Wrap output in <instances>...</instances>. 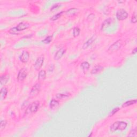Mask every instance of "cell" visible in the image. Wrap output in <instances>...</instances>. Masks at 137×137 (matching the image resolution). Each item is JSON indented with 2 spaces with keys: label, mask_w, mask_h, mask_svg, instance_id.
<instances>
[{
  "label": "cell",
  "mask_w": 137,
  "mask_h": 137,
  "mask_svg": "<svg viewBox=\"0 0 137 137\" xmlns=\"http://www.w3.org/2000/svg\"><path fill=\"white\" fill-rule=\"evenodd\" d=\"M114 23V20L112 18H108L104 20L101 25V30H104L111 26Z\"/></svg>",
  "instance_id": "obj_9"
},
{
  "label": "cell",
  "mask_w": 137,
  "mask_h": 137,
  "mask_svg": "<svg viewBox=\"0 0 137 137\" xmlns=\"http://www.w3.org/2000/svg\"><path fill=\"white\" fill-rule=\"evenodd\" d=\"M80 30L79 28L76 27L73 29V35L74 37H77L80 34Z\"/></svg>",
  "instance_id": "obj_23"
},
{
  "label": "cell",
  "mask_w": 137,
  "mask_h": 137,
  "mask_svg": "<svg viewBox=\"0 0 137 137\" xmlns=\"http://www.w3.org/2000/svg\"><path fill=\"white\" fill-rule=\"evenodd\" d=\"M136 129L135 128V129H133V130H132L130 132V133L129 134V136H136L137 135V134H136Z\"/></svg>",
  "instance_id": "obj_26"
},
{
  "label": "cell",
  "mask_w": 137,
  "mask_h": 137,
  "mask_svg": "<svg viewBox=\"0 0 137 137\" xmlns=\"http://www.w3.org/2000/svg\"><path fill=\"white\" fill-rule=\"evenodd\" d=\"M120 110V108H118V107H117V108H115V109H114L113 110H112V111L111 112H110V113L109 114V117H111V116H113V115H115V114L118 111V110Z\"/></svg>",
  "instance_id": "obj_28"
},
{
  "label": "cell",
  "mask_w": 137,
  "mask_h": 137,
  "mask_svg": "<svg viewBox=\"0 0 137 137\" xmlns=\"http://www.w3.org/2000/svg\"><path fill=\"white\" fill-rule=\"evenodd\" d=\"M41 90V84L40 83L35 84L32 87L30 93V96L31 98L36 96L39 93Z\"/></svg>",
  "instance_id": "obj_4"
},
{
  "label": "cell",
  "mask_w": 137,
  "mask_h": 137,
  "mask_svg": "<svg viewBox=\"0 0 137 137\" xmlns=\"http://www.w3.org/2000/svg\"><path fill=\"white\" fill-rule=\"evenodd\" d=\"M52 37L50 35V36H48L47 37H46L45 39L42 40V42L46 43V44H48L50 43V42L52 41Z\"/></svg>",
  "instance_id": "obj_25"
},
{
  "label": "cell",
  "mask_w": 137,
  "mask_h": 137,
  "mask_svg": "<svg viewBox=\"0 0 137 137\" xmlns=\"http://www.w3.org/2000/svg\"><path fill=\"white\" fill-rule=\"evenodd\" d=\"M59 105H60V103H59V101L55 100V99L51 100V101H50V104H49L50 107L51 109L56 108H57L59 107Z\"/></svg>",
  "instance_id": "obj_18"
},
{
  "label": "cell",
  "mask_w": 137,
  "mask_h": 137,
  "mask_svg": "<svg viewBox=\"0 0 137 137\" xmlns=\"http://www.w3.org/2000/svg\"><path fill=\"white\" fill-rule=\"evenodd\" d=\"M131 21V23H133V24H135L136 23V15L135 12H134L133 16H132Z\"/></svg>",
  "instance_id": "obj_29"
},
{
  "label": "cell",
  "mask_w": 137,
  "mask_h": 137,
  "mask_svg": "<svg viewBox=\"0 0 137 137\" xmlns=\"http://www.w3.org/2000/svg\"><path fill=\"white\" fill-rule=\"evenodd\" d=\"M7 124V122L6 120H1L0 122V131H3Z\"/></svg>",
  "instance_id": "obj_24"
},
{
  "label": "cell",
  "mask_w": 137,
  "mask_h": 137,
  "mask_svg": "<svg viewBox=\"0 0 137 137\" xmlns=\"http://www.w3.org/2000/svg\"><path fill=\"white\" fill-rule=\"evenodd\" d=\"M136 103V100H130V101H127L125 103H124L122 105L123 107H128V106H130L131 105L134 104Z\"/></svg>",
  "instance_id": "obj_21"
},
{
  "label": "cell",
  "mask_w": 137,
  "mask_h": 137,
  "mask_svg": "<svg viewBox=\"0 0 137 137\" xmlns=\"http://www.w3.org/2000/svg\"><path fill=\"white\" fill-rule=\"evenodd\" d=\"M103 67L101 66L100 65H96L95 67H94L93 69L91 71V73L92 74H98L100 72H101L103 70Z\"/></svg>",
  "instance_id": "obj_15"
},
{
  "label": "cell",
  "mask_w": 137,
  "mask_h": 137,
  "mask_svg": "<svg viewBox=\"0 0 137 137\" xmlns=\"http://www.w3.org/2000/svg\"><path fill=\"white\" fill-rule=\"evenodd\" d=\"M70 96L69 94H64V93H58L56 95V98L58 99L63 100L69 98Z\"/></svg>",
  "instance_id": "obj_20"
},
{
  "label": "cell",
  "mask_w": 137,
  "mask_h": 137,
  "mask_svg": "<svg viewBox=\"0 0 137 137\" xmlns=\"http://www.w3.org/2000/svg\"><path fill=\"white\" fill-rule=\"evenodd\" d=\"M28 75V71L25 68L21 69L18 72L17 76L18 80L19 81H23L25 80V79L27 77Z\"/></svg>",
  "instance_id": "obj_7"
},
{
  "label": "cell",
  "mask_w": 137,
  "mask_h": 137,
  "mask_svg": "<svg viewBox=\"0 0 137 137\" xmlns=\"http://www.w3.org/2000/svg\"><path fill=\"white\" fill-rule=\"evenodd\" d=\"M30 59V54L27 51H23L21 55L19 56L20 61L24 63H27Z\"/></svg>",
  "instance_id": "obj_10"
},
{
  "label": "cell",
  "mask_w": 137,
  "mask_h": 137,
  "mask_svg": "<svg viewBox=\"0 0 137 137\" xmlns=\"http://www.w3.org/2000/svg\"><path fill=\"white\" fill-rule=\"evenodd\" d=\"M65 51L66 50L64 49H63V48H62V49H60V50H59L55 54L54 59L56 61H58L60 59H61L62 57H63V55L65 54Z\"/></svg>",
  "instance_id": "obj_13"
},
{
  "label": "cell",
  "mask_w": 137,
  "mask_h": 137,
  "mask_svg": "<svg viewBox=\"0 0 137 137\" xmlns=\"http://www.w3.org/2000/svg\"><path fill=\"white\" fill-rule=\"evenodd\" d=\"M96 39V35H93V36L91 38L88 39V40L84 44V45L83 46V49H87V48H88L90 46H91L92 45L93 43L95 41Z\"/></svg>",
  "instance_id": "obj_11"
},
{
  "label": "cell",
  "mask_w": 137,
  "mask_h": 137,
  "mask_svg": "<svg viewBox=\"0 0 137 137\" xmlns=\"http://www.w3.org/2000/svg\"><path fill=\"white\" fill-rule=\"evenodd\" d=\"M63 12H64L63 11H62L61 12L58 13V14H57L54 15L51 18L50 20H52V21H55V20H56L57 19H59L62 16V15Z\"/></svg>",
  "instance_id": "obj_22"
},
{
  "label": "cell",
  "mask_w": 137,
  "mask_h": 137,
  "mask_svg": "<svg viewBox=\"0 0 137 137\" xmlns=\"http://www.w3.org/2000/svg\"><path fill=\"white\" fill-rule=\"evenodd\" d=\"M30 27V24L26 22H21L16 27L11 28L9 33L13 34H18V32L22 31L26 29H28Z\"/></svg>",
  "instance_id": "obj_2"
},
{
  "label": "cell",
  "mask_w": 137,
  "mask_h": 137,
  "mask_svg": "<svg viewBox=\"0 0 137 137\" xmlns=\"http://www.w3.org/2000/svg\"><path fill=\"white\" fill-rule=\"evenodd\" d=\"M8 94V89L6 87H2L1 89V93H0V100L1 101L4 100L6 98Z\"/></svg>",
  "instance_id": "obj_14"
},
{
  "label": "cell",
  "mask_w": 137,
  "mask_h": 137,
  "mask_svg": "<svg viewBox=\"0 0 137 137\" xmlns=\"http://www.w3.org/2000/svg\"><path fill=\"white\" fill-rule=\"evenodd\" d=\"M136 53V48H135L134 49L132 50V54H135Z\"/></svg>",
  "instance_id": "obj_30"
},
{
  "label": "cell",
  "mask_w": 137,
  "mask_h": 137,
  "mask_svg": "<svg viewBox=\"0 0 137 137\" xmlns=\"http://www.w3.org/2000/svg\"><path fill=\"white\" fill-rule=\"evenodd\" d=\"M80 67L82 69V70L84 71V72H86L87 71H88L90 69V64L89 63L87 62H84L81 64Z\"/></svg>",
  "instance_id": "obj_19"
},
{
  "label": "cell",
  "mask_w": 137,
  "mask_h": 137,
  "mask_svg": "<svg viewBox=\"0 0 137 137\" xmlns=\"http://www.w3.org/2000/svg\"><path fill=\"white\" fill-rule=\"evenodd\" d=\"M122 40H118L115 42L113 44L110 46L108 50V51L113 52L118 50L119 49H120V48L122 46Z\"/></svg>",
  "instance_id": "obj_5"
},
{
  "label": "cell",
  "mask_w": 137,
  "mask_h": 137,
  "mask_svg": "<svg viewBox=\"0 0 137 137\" xmlns=\"http://www.w3.org/2000/svg\"><path fill=\"white\" fill-rule=\"evenodd\" d=\"M44 62V57L42 56L39 57L34 63V68L35 70L39 71L41 69Z\"/></svg>",
  "instance_id": "obj_8"
},
{
  "label": "cell",
  "mask_w": 137,
  "mask_h": 137,
  "mask_svg": "<svg viewBox=\"0 0 137 137\" xmlns=\"http://www.w3.org/2000/svg\"><path fill=\"white\" fill-rule=\"evenodd\" d=\"M78 11V9L77 8H71L69 10L65 12L66 15L68 16H72L76 15Z\"/></svg>",
  "instance_id": "obj_17"
},
{
  "label": "cell",
  "mask_w": 137,
  "mask_h": 137,
  "mask_svg": "<svg viewBox=\"0 0 137 137\" xmlns=\"http://www.w3.org/2000/svg\"><path fill=\"white\" fill-rule=\"evenodd\" d=\"M127 126V124L123 121H116L110 126V131L114 132L116 131H124Z\"/></svg>",
  "instance_id": "obj_1"
},
{
  "label": "cell",
  "mask_w": 137,
  "mask_h": 137,
  "mask_svg": "<svg viewBox=\"0 0 137 137\" xmlns=\"http://www.w3.org/2000/svg\"><path fill=\"white\" fill-rule=\"evenodd\" d=\"M61 4H55V5H54L51 7L50 10L51 11H54L55 10H57L60 7H61Z\"/></svg>",
  "instance_id": "obj_27"
},
{
  "label": "cell",
  "mask_w": 137,
  "mask_h": 137,
  "mask_svg": "<svg viewBox=\"0 0 137 137\" xmlns=\"http://www.w3.org/2000/svg\"><path fill=\"white\" fill-rule=\"evenodd\" d=\"M40 106V102L38 101H35L31 103L26 110L25 113L26 114H31L34 113L38 111Z\"/></svg>",
  "instance_id": "obj_3"
},
{
  "label": "cell",
  "mask_w": 137,
  "mask_h": 137,
  "mask_svg": "<svg viewBox=\"0 0 137 137\" xmlns=\"http://www.w3.org/2000/svg\"><path fill=\"white\" fill-rule=\"evenodd\" d=\"M38 80L40 81H43L46 78V72L45 70H40L38 74Z\"/></svg>",
  "instance_id": "obj_16"
},
{
  "label": "cell",
  "mask_w": 137,
  "mask_h": 137,
  "mask_svg": "<svg viewBox=\"0 0 137 137\" xmlns=\"http://www.w3.org/2000/svg\"><path fill=\"white\" fill-rule=\"evenodd\" d=\"M10 76L8 74H3L0 77V84L1 86L5 85L6 84L9 80Z\"/></svg>",
  "instance_id": "obj_12"
},
{
  "label": "cell",
  "mask_w": 137,
  "mask_h": 137,
  "mask_svg": "<svg viewBox=\"0 0 137 137\" xmlns=\"http://www.w3.org/2000/svg\"><path fill=\"white\" fill-rule=\"evenodd\" d=\"M128 17V13L124 9H120L116 12L117 19L119 20H124Z\"/></svg>",
  "instance_id": "obj_6"
}]
</instances>
